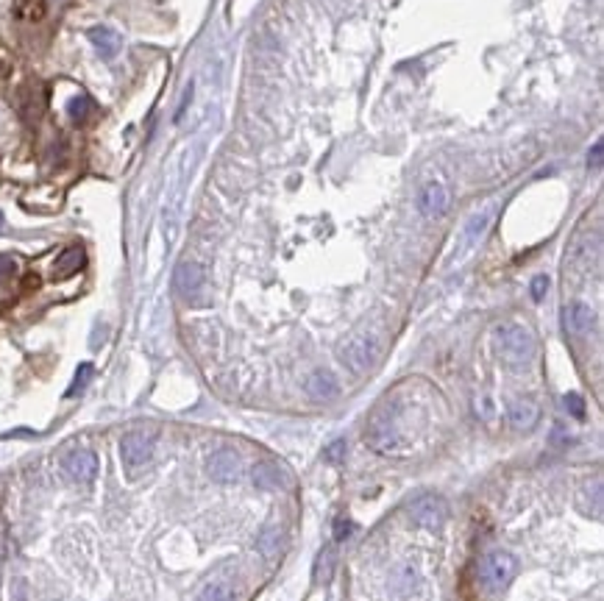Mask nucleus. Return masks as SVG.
<instances>
[{
  "label": "nucleus",
  "mask_w": 604,
  "mask_h": 601,
  "mask_svg": "<svg viewBox=\"0 0 604 601\" xmlns=\"http://www.w3.org/2000/svg\"><path fill=\"white\" fill-rule=\"evenodd\" d=\"M418 206L426 217H440L445 209H448V190L440 184V181H429L423 190H420V198H418Z\"/></svg>",
  "instance_id": "nucleus-11"
},
{
  "label": "nucleus",
  "mask_w": 604,
  "mask_h": 601,
  "mask_svg": "<svg viewBox=\"0 0 604 601\" xmlns=\"http://www.w3.org/2000/svg\"><path fill=\"white\" fill-rule=\"evenodd\" d=\"M580 507L585 515L602 518V479H594V484H585L580 493Z\"/></svg>",
  "instance_id": "nucleus-16"
},
{
  "label": "nucleus",
  "mask_w": 604,
  "mask_h": 601,
  "mask_svg": "<svg viewBox=\"0 0 604 601\" xmlns=\"http://www.w3.org/2000/svg\"><path fill=\"white\" fill-rule=\"evenodd\" d=\"M64 470H67V476H70L73 482L87 484V482H92L95 473H98V454L89 451V448H75L73 454H67Z\"/></svg>",
  "instance_id": "nucleus-9"
},
{
  "label": "nucleus",
  "mask_w": 604,
  "mask_h": 601,
  "mask_svg": "<svg viewBox=\"0 0 604 601\" xmlns=\"http://www.w3.org/2000/svg\"><path fill=\"white\" fill-rule=\"evenodd\" d=\"M203 287V270L198 262H182L176 267V290L184 298H196Z\"/></svg>",
  "instance_id": "nucleus-12"
},
{
  "label": "nucleus",
  "mask_w": 604,
  "mask_h": 601,
  "mask_svg": "<svg viewBox=\"0 0 604 601\" xmlns=\"http://www.w3.org/2000/svg\"><path fill=\"white\" fill-rule=\"evenodd\" d=\"M515 571H518V563L510 551H490L479 565L482 588L487 593H499L515 579Z\"/></svg>",
  "instance_id": "nucleus-3"
},
{
  "label": "nucleus",
  "mask_w": 604,
  "mask_h": 601,
  "mask_svg": "<svg viewBox=\"0 0 604 601\" xmlns=\"http://www.w3.org/2000/svg\"><path fill=\"white\" fill-rule=\"evenodd\" d=\"M89 42L98 47V53H101L103 59H112V56L120 50V34L112 31V28H106V25H95V28L89 31Z\"/></svg>",
  "instance_id": "nucleus-15"
},
{
  "label": "nucleus",
  "mask_w": 604,
  "mask_h": 601,
  "mask_svg": "<svg viewBox=\"0 0 604 601\" xmlns=\"http://www.w3.org/2000/svg\"><path fill=\"white\" fill-rule=\"evenodd\" d=\"M563 403H566V409H568V415H571V417H577V420H582V417H585V401H582V396H577V393H568V396L563 399Z\"/></svg>",
  "instance_id": "nucleus-25"
},
{
  "label": "nucleus",
  "mask_w": 604,
  "mask_h": 601,
  "mask_svg": "<svg viewBox=\"0 0 604 601\" xmlns=\"http://www.w3.org/2000/svg\"><path fill=\"white\" fill-rule=\"evenodd\" d=\"M602 159H604V145L596 142V145L591 148V154H588V168H591V170H599V168H602Z\"/></svg>",
  "instance_id": "nucleus-28"
},
{
  "label": "nucleus",
  "mask_w": 604,
  "mask_h": 601,
  "mask_svg": "<svg viewBox=\"0 0 604 601\" xmlns=\"http://www.w3.org/2000/svg\"><path fill=\"white\" fill-rule=\"evenodd\" d=\"M365 443H368L371 451L385 454V457L402 454L404 451L406 440H404L399 417H396V412L390 409V403L379 406V409L371 415V420H368V426H365Z\"/></svg>",
  "instance_id": "nucleus-1"
},
{
  "label": "nucleus",
  "mask_w": 604,
  "mask_h": 601,
  "mask_svg": "<svg viewBox=\"0 0 604 601\" xmlns=\"http://www.w3.org/2000/svg\"><path fill=\"white\" fill-rule=\"evenodd\" d=\"M256 546H259V551H262L267 560L279 557V551H281V532H279L276 526H273V529H265L262 537L256 540Z\"/></svg>",
  "instance_id": "nucleus-20"
},
{
  "label": "nucleus",
  "mask_w": 604,
  "mask_h": 601,
  "mask_svg": "<svg viewBox=\"0 0 604 601\" xmlns=\"http://www.w3.org/2000/svg\"><path fill=\"white\" fill-rule=\"evenodd\" d=\"M240 470H242V462H240L237 451H231V448H220V451H214V454L206 459V473H209V479H214V482H220V484L237 482V479H240Z\"/></svg>",
  "instance_id": "nucleus-7"
},
{
  "label": "nucleus",
  "mask_w": 604,
  "mask_h": 601,
  "mask_svg": "<svg viewBox=\"0 0 604 601\" xmlns=\"http://www.w3.org/2000/svg\"><path fill=\"white\" fill-rule=\"evenodd\" d=\"M234 599H237V593H234L231 582L214 579V582H209L201 591V599L198 601H234Z\"/></svg>",
  "instance_id": "nucleus-19"
},
{
  "label": "nucleus",
  "mask_w": 604,
  "mask_h": 601,
  "mask_svg": "<svg viewBox=\"0 0 604 601\" xmlns=\"http://www.w3.org/2000/svg\"><path fill=\"white\" fill-rule=\"evenodd\" d=\"M0 228H3V214H0Z\"/></svg>",
  "instance_id": "nucleus-32"
},
{
  "label": "nucleus",
  "mask_w": 604,
  "mask_h": 601,
  "mask_svg": "<svg viewBox=\"0 0 604 601\" xmlns=\"http://www.w3.org/2000/svg\"><path fill=\"white\" fill-rule=\"evenodd\" d=\"M251 479L259 490H279L287 484V470L279 468L276 462H259V465H253Z\"/></svg>",
  "instance_id": "nucleus-14"
},
{
  "label": "nucleus",
  "mask_w": 604,
  "mask_h": 601,
  "mask_svg": "<svg viewBox=\"0 0 604 601\" xmlns=\"http://www.w3.org/2000/svg\"><path fill=\"white\" fill-rule=\"evenodd\" d=\"M17 270V262H14V256H8V253H0V276H11Z\"/></svg>",
  "instance_id": "nucleus-30"
},
{
  "label": "nucleus",
  "mask_w": 604,
  "mask_h": 601,
  "mask_svg": "<svg viewBox=\"0 0 604 601\" xmlns=\"http://www.w3.org/2000/svg\"><path fill=\"white\" fill-rule=\"evenodd\" d=\"M348 535H351V521L337 518V521H334V540H346Z\"/></svg>",
  "instance_id": "nucleus-29"
},
{
  "label": "nucleus",
  "mask_w": 604,
  "mask_h": 601,
  "mask_svg": "<svg viewBox=\"0 0 604 601\" xmlns=\"http://www.w3.org/2000/svg\"><path fill=\"white\" fill-rule=\"evenodd\" d=\"M546 292H549V279H546V276H535V279H532V298H535V301H543Z\"/></svg>",
  "instance_id": "nucleus-27"
},
{
  "label": "nucleus",
  "mask_w": 604,
  "mask_h": 601,
  "mask_svg": "<svg viewBox=\"0 0 604 601\" xmlns=\"http://www.w3.org/2000/svg\"><path fill=\"white\" fill-rule=\"evenodd\" d=\"M487 223H490V212H479V214H473L471 223H468V239H479V237L485 234Z\"/></svg>",
  "instance_id": "nucleus-23"
},
{
  "label": "nucleus",
  "mask_w": 604,
  "mask_h": 601,
  "mask_svg": "<svg viewBox=\"0 0 604 601\" xmlns=\"http://www.w3.org/2000/svg\"><path fill=\"white\" fill-rule=\"evenodd\" d=\"M92 379V365H81L78 371H75V379H73V385H70V390H67V396H75V393H81L84 387H87V382Z\"/></svg>",
  "instance_id": "nucleus-24"
},
{
  "label": "nucleus",
  "mask_w": 604,
  "mask_h": 601,
  "mask_svg": "<svg viewBox=\"0 0 604 601\" xmlns=\"http://www.w3.org/2000/svg\"><path fill=\"white\" fill-rule=\"evenodd\" d=\"M89 109H92V101H89L87 95H78V98H73V101H70V106H67V114H70V120H73V123H81V120L89 114Z\"/></svg>",
  "instance_id": "nucleus-22"
},
{
  "label": "nucleus",
  "mask_w": 604,
  "mask_h": 601,
  "mask_svg": "<svg viewBox=\"0 0 604 601\" xmlns=\"http://www.w3.org/2000/svg\"><path fill=\"white\" fill-rule=\"evenodd\" d=\"M538 417H540V409H538L535 401H529V399H518L507 406V420H510V426H513L515 431H529V429H535Z\"/></svg>",
  "instance_id": "nucleus-10"
},
{
  "label": "nucleus",
  "mask_w": 604,
  "mask_h": 601,
  "mask_svg": "<svg viewBox=\"0 0 604 601\" xmlns=\"http://www.w3.org/2000/svg\"><path fill=\"white\" fill-rule=\"evenodd\" d=\"M563 326L571 337H585L591 334V329L596 326V312L591 309V304L585 301H571L563 309Z\"/></svg>",
  "instance_id": "nucleus-8"
},
{
  "label": "nucleus",
  "mask_w": 604,
  "mask_h": 601,
  "mask_svg": "<svg viewBox=\"0 0 604 601\" xmlns=\"http://www.w3.org/2000/svg\"><path fill=\"white\" fill-rule=\"evenodd\" d=\"M193 101V84L187 87V92H184V101H182V106H179V114H176V120H182V114L187 112V103Z\"/></svg>",
  "instance_id": "nucleus-31"
},
{
  "label": "nucleus",
  "mask_w": 604,
  "mask_h": 601,
  "mask_svg": "<svg viewBox=\"0 0 604 601\" xmlns=\"http://www.w3.org/2000/svg\"><path fill=\"white\" fill-rule=\"evenodd\" d=\"M14 14L22 20H42L45 17V0H14Z\"/></svg>",
  "instance_id": "nucleus-21"
},
{
  "label": "nucleus",
  "mask_w": 604,
  "mask_h": 601,
  "mask_svg": "<svg viewBox=\"0 0 604 601\" xmlns=\"http://www.w3.org/2000/svg\"><path fill=\"white\" fill-rule=\"evenodd\" d=\"M496 348H499V357L510 368H524L535 359V337L521 323L496 326Z\"/></svg>",
  "instance_id": "nucleus-2"
},
{
  "label": "nucleus",
  "mask_w": 604,
  "mask_h": 601,
  "mask_svg": "<svg viewBox=\"0 0 604 601\" xmlns=\"http://www.w3.org/2000/svg\"><path fill=\"white\" fill-rule=\"evenodd\" d=\"M323 459L326 462H332V465H337V462H343L346 459V440H334L326 451H323Z\"/></svg>",
  "instance_id": "nucleus-26"
},
{
  "label": "nucleus",
  "mask_w": 604,
  "mask_h": 601,
  "mask_svg": "<svg viewBox=\"0 0 604 601\" xmlns=\"http://www.w3.org/2000/svg\"><path fill=\"white\" fill-rule=\"evenodd\" d=\"M154 434L151 431H128L120 440V459L128 470L142 468L151 457H154Z\"/></svg>",
  "instance_id": "nucleus-6"
},
{
  "label": "nucleus",
  "mask_w": 604,
  "mask_h": 601,
  "mask_svg": "<svg viewBox=\"0 0 604 601\" xmlns=\"http://www.w3.org/2000/svg\"><path fill=\"white\" fill-rule=\"evenodd\" d=\"M304 390H307V396L315 401H329L337 396V379H334V373H329V371H315V373H309L307 376V382H304Z\"/></svg>",
  "instance_id": "nucleus-13"
},
{
  "label": "nucleus",
  "mask_w": 604,
  "mask_h": 601,
  "mask_svg": "<svg viewBox=\"0 0 604 601\" xmlns=\"http://www.w3.org/2000/svg\"><path fill=\"white\" fill-rule=\"evenodd\" d=\"M332 571H334V546H326V549H321L318 563H315V582L326 585L332 579Z\"/></svg>",
  "instance_id": "nucleus-18"
},
{
  "label": "nucleus",
  "mask_w": 604,
  "mask_h": 601,
  "mask_svg": "<svg viewBox=\"0 0 604 601\" xmlns=\"http://www.w3.org/2000/svg\"><path fill=\"white\" fill-rule=\"evenodd\" d=\"M406 515H409V521L415 526L434 532V529H440L448 521V504H445V498H440L434 493H423V496H418V498L409 501Z\"/></svg>",
  "instance_id": "nucleus-4"
},
{
  "label": "nucleus",
  "mask_w": 604,
  "mask_h": 601,
  "mask_svg": "<svg viewBox=\"0 0 604 601\" xmlns=\"http://www.w3.org/2000/svg\"><path fill=\"white\" fill-rule=\"evenodd\" d=\"M376 357H379V343L374 334H357L340 348V362L354 373H365Z\"/></svg>",
  "instance_id": "nucleus-5"
},
{
  "label": "nucleus",
  "mask_w": 604,
  "mask_h": 601,
  "mask_svg": "<svg viewBox=\"0 0 604 601\" xmlns=\"http://www.w3.org/2000/svg\"><path fill=\"white\" fill-rule=\"evenodd\" d=\"M84 267V251L81 248H67L59 259H56V276H73Z\"/></svg>",
  "instance_id": "nucleus-17"
}]
</instances>
